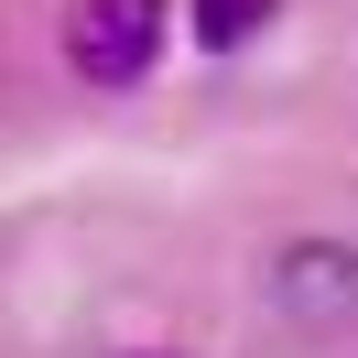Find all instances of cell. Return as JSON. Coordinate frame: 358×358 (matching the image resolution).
<instances>
[{
    "label": "cell",
    "mask_w": 358,
    "mask_h": 358,
    "mask_svg": "<svg viewBox=\"0 0 358 358\" xmlns=\"http://www.w3.org/2000/svg\"><path fill=\"white\" fill-rule=\"evenodd\" d=\"M174 33V0H76L66 11V66L87 87H141Z\"/></svg>",
    "instance_id": "1"
},
{
    "label": "cell",
    "mask_w": 358,
    "mask_h": 358,
    "mask_svg": "<svg viewBox=\"0 0 358 358\" xmlns=\"http://www.w3.org/2000/svg\"><path fill=\"white\" fill-rule=\"evenodd\" d=\"M261 304L282 326H348L358 315V239H282L261 261Z\"/></svg>",
    "instance_id": "2"
},
{
    "label": "cell",
    "mask_w": 358,
    "mask_h": 358,
    "mask_svg": "<svg viewBox=\"0 0 358 358\" xmlns=\"http://www.w3.org/2000/svg\"><path fill=\"white\" fill-rule=\"evenodd\" d=\"M271 11H282V0H185V22H196L206 55H239L250 33H271Z\"/></svg>",
    "instance_id": "3"
},
{
    "label": "cell",
    "mask_w": 358,
    "mask_h": 358,
    "mask_svg": "<svg viewBox=\"0 0 358 358\" xmlns=\"http://www.w3.org/2000/svg\"><path fill=\"white\" fill-rule=\"evenodd\" d=\"M131 358H152V348H131Z\"/></svg>",
    "instance_id": "4"
}]
</instances>
